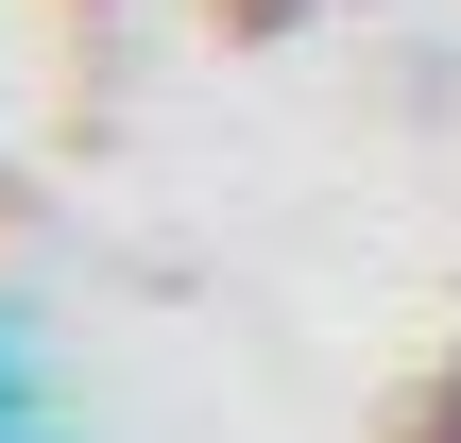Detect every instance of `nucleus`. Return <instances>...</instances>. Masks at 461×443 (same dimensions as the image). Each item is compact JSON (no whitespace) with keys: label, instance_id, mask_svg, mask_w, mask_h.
<instances>
[{"label":"nucleus","instance_id":"nucleus-1","mask_svg":"<svg viewBox=\"0 0 461 443\" xmlns=\"http://www.w3.org/2000/svg\"><path fill=\"white\" fill-rule=\"evenodd\" d=\"M428 443H461V359H445V393H428Z\"/></svg>","mask_w":461,"mask_h":443}]
</instances>
